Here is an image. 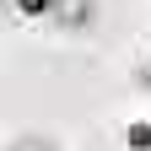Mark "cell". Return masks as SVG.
<instances>
[{"instance_id": "cell-4", "label": "cell", "mask_w": 151, "mask_h": 151, "mask_svg": "<svg viewBox=\"0 0 151 151\" xmlns=\"http://www.w3.org/2000/svg\"><path fill=\"white\" fill-rule=\"evenodd\" d=\"M54 6H60V0H11L16 16H54Z\"/></svg>"}, {"instance_id": "cell-3", "label": "cell", "mask_w": 151, "mask_h": 151, "mask_svg": "<svg viewBox=\"0 0 151 151\" xmlns=\"http://www.w3.org/2000/svg\"><path fill=\"white\" fill-rule=\"evenodd\" d=\"M6 151H60V140L54 135H16Z\"/></svg>"}, {"instance_id": "cell-1", "label": "cell", "mask_w": 151, "mask_h": 151, "mask_svg": "<svg viewBox=\"0 0 151 151\" xmlns=\"http://www.w3.org/2000/svg\"><path fill=\"white\" fill-rule=\"evenodd\" d=\"M49 22H60L65 32H86L92 22H97V0H60Z\"/></svg>"}, {"instance_id": "cell-2", "label": "cell", "mask_w": 151, "mask_h": 151, "mask_svg": "<svg viewBox=\"0 0 151 151\" xmlns=\"http://www.w3.org/2000/svg\"><path fill=\"white\" fill-rule=\"evenodd\" d=\"M124 146L129 151H151V119H135V124H129L124 129Z\"/></svg>"}]
</instances>
